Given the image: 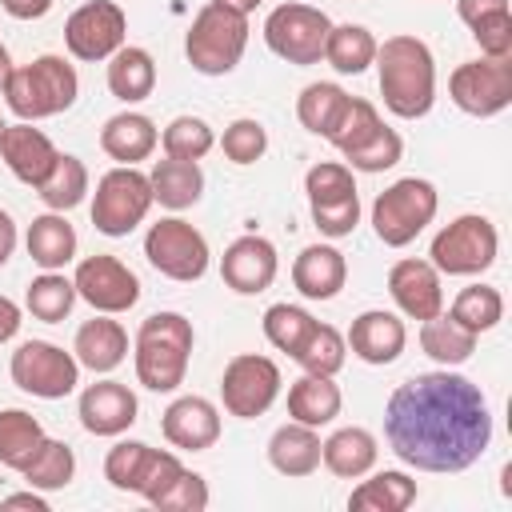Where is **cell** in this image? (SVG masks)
I'll list each match as a JSON object with an SVG mask.
<instances>
[{"mask_svg":"<svg viewBox=\"0 0 512 512\" xmlns=\"http://www.w3.org/2000/svg\"><path fill=\"white\" fill-rule=\"evenodd\" d=\"M472 36H476V44H480L484 56H492V60L512 56V12L504 8V12H492V16L476 20L472 24Z\"/></svg>","mask_w":512,"mask_h":512,"instance_id":"cell-49","label":"cell"},{"mask_svg":"<svg viewBox=\"0 0 512 512\" xmlns=\"http://www.w3.org/2000/svg\"><path fill=\"white\" fill-rule=\"evenodd\" d=\"M404 340H408L404 320L396 312H384V308L360 312L352 320V328H348V348L364 364H392L404 352Z\"/></svg>","mask_w":512,"mask_h":512,"instance_id":"cell-22","label":"cell"},{"mask_svg":"<svg viewBox=\"0 0 512 512\" xmlns=\"http://www.w3.org/2000/svg\"><path fill=\"white\" fill-rule=\"evenodd\" d=\"M340 388L332 384V376H316V372H304L300 380H292L288 388V416L296 424H308V428H324L340 416Z\"/></svg>","mask_w":512,"mask_h":512,"instance_id":"cell-29","label":"cell"},{"mask_svg":"<svg viewBox=\"0 0 512 512\" xmlns=\"http://www.w3.org/2000/svg\"><path fill=\"white\" fill-rule=\"evenodd\" d=\"M268 464L280 476H312L320 468V436L308 424H280L268 440Z\"/></svg>","mask_w":512,"mask_h":512,"instance_id":"cell-27","label":"cell"},{"mask_svg":"<svg viewBox=\"0 0 512 512\" xmlns=\"http://www.w3.org/2000/svg\"><path fill=\"white\" fill-rule=\"evenodd\" d=\"M344 104H348V92H344L340 84L316 80V84H308V88L296 96V116H300V124H304L308 132L328 136V132H332V124L340 120Z\"/></svg>","mask_w":512,"mask_h":512,"instance_id":"cell-38","label":"cell"},{"mask_svg":"<svg viewBox=\"0 0 512 512\" xmlns=\"http://www.w3.org/2000/svg\"><path fill=\"white\" fill-rule=\"evenodd\" d=\"M312 328H316V320L304 308H296V304H272L264 312V336H268V344L280 348V352H288V356L300 352V344L308 340Z\"/></svg>","mask_w":512,"mask_h":512,"instance_id":"cell-44","label":"cell"},{"mask_svg":"<svg viewBox=\"0 0 512 512\" xmlns=\"http://www.w3.org/2000/svg\"><path fill=\"white\" fill-rule=\"evenodd\" d=\"M72 304H76V284L68 276H60V272L36 276L28 284V292H24V308L44 324H60L72 312Z\"/></svg>","mask_w":512,"mask_h":512,"instance_id":"cell-39","label":"cell"},{"mask_svg":"<svg viewBox=\"0 0 512 512\" xmlns=\"http://www.w3.org/2000/svg\"><path fill=\"white\" fill-rule=\"evenodd\" d=\"M328 32H332L328 12L312 8V4H296V0L272 8L268 20H264V40H268V48H272L280 60L300 64V68L324 60V40H328Z\"/></svg>","mask_w":512,"mask_h":512,"instance_id":"cell-9","label":"cell"},{"mask_svg":"<svg viewBox=\"0 0 512 512\" xmlns=\"http://www.w3.org/2000/svg\"><path fill=\"white\" fill-rule=\"evenodd\" d=\"M72 284H76V296L80 300H88L96 312H108V316H120V312H128L136 300H140V280H136V272L124 264V260H116V256H84L80 264H76V276H72Z\"/></svg>","mask_w":512,"mask_h":512,"instance_id":"cell-16","label":"cell"},{"mask_svg":"<svg viewBox=\"0 0 512 512\" xmlns=\"http://www.w3.org/2000/svg\"><path fill=\"white\" fill-rule=\"evenodd\" d=\"M400 156H404V140L388 124H380L364 144H356L352 152H344L348 168H356V172H384V168L400 164Z\"/></svg>","mask_w":512,"mask_h":512,"instance_id":"cell-46","label":"cell"},{"mask_svg":"<svg viewBox=\"0 0 512 512\" xmlns=\"http://www.w3.org/2000/svg\"><path fill=\"white\" fill-rule=\"evenodd\" d=\"M388 292L408 320H432L436 312H444V288L432 260H416V256L396 260L388 268Z\"/></svg>","mask_w":512,"mask_h":512,"instance_id":"cell-17","label":"cell"},{"mask_svg":"<svg viewBox=\"0 0 512 512\" xmlns=\"http://www.w3.org/2000/svg\"><path fill=\"white\" fill-rule=\"evenodd\" d=\"M128 36V16L112 0H88L64 20V44L76 60H108L116 48H124Z\"/></svg>","mask_w":512,"mask_h":512,"instance_id":"cell-15","label":"cell"},{"mask_svg":"<svg viewBox=\"0 0 512 512\" xmlns=\"http://www.w3.org/2000/svg\"><path fill=\"white\" fill-rule=\"evenodd\" d=\"M448 96L460 112L468 116H496L512 104V56H480V60H464L452 76H448Z\"/></svg>","mask_w":512,"mask_h":512,"instance_id":"cell-13","label":"cell"},{"mask_svg":"<svg viewBox=\"0 0 512 512\" xmlns=\"http://www.w3.org/2000/svg\"><path fill=\"white\" fill-rule=\"evenodd\" d=\"M12 384L40 400H60L80 384V360L52 340H24L12 352Z\"/></svg>","mask_w":512,"mask_h":512,"instance_id":"cell-11","label":"cell"},{"mask_svg":"<svg viewBox=\"0 0 512 512\" xmlns=\"http://www.w3.org/2000/svg\"><path fill=\"white\" fill-rule=\"evenodd\" d=\"M0 4H4V12L16 16V20H40V16L52 12V0H0Z\"/></svg>","mask_w":512,"mask_h":512,"instance_id":"cell-52","label":"cell"},{"mask_svg":"<svg viewBox=\"0 0 512 512\" xmlns=\"http://www.w3.org/2000/svg\"><path fill=\"white\" fill-rule=\"evenodd\" d=\"M16 252V220L0 208V268L8 264V256Z\"/></svg>","mask_w":512,"mask_h":512,"instance_id":"cell-54","label":"cell"},{"mask_svg":"<svg viewBox=\"0 0 512 512\" xmlns=\"http://www.w3.org/2000/svg\"><path fill=\"white\" fill-rule=\"evenodd\" d=\"M376 456H380L376 436H372L368 428H356V424H352V428H336V432L320 444V464H324L332 476H340V480H356V476L372 472Z\"/></svg>","mask_w":512,"mask_h":512,"instance_id":"cell-26","label":"cell"},{"mask_svg":"<svg viewBox=\"0 0 512 512\" xmlns=\"http://www.w3.org/2000/svg\"><path fill=\"white\" fill-rule=\"evenodd\" d=\"M344 356H348V340L332 328V324H320L308 332V340L300 344V352L292 356L304 372H316V376H336L344 368Z\"/></svg>","mask_w":512,"mask_h":512,"instance_id":"cell-41","label":"cell"},{"mask_svg":"<svg viewBox=\"0 0 512 512\" xmlns=\"http://www.w3.org/2000/svg\"><path fill=\"white\" fill-rule=\"evenodd\" d=\"M16 332H20V308L8 296H0V344L12 340Z\"/></svg>","mask_w":512,"mask_h":512,"instance_id":"cell-53","label":"cell"},{"mask_svg":"<svg viewBox=\"0 0 512 512\" xmlns=\"http://www.w3.org/2000/svg\"><path fill=\"white\" fill-rule=\"evenodd\" d=\"M324 60L340 76H360L376 60V36L364 24H332L324 40Z\"/></svg>","mask_w":512,"mask_h":512,"instance_id":"cell-35","label":"cell"},{"mask_svg":"<svg viewBox=\"0 0 512 512\" xmlns=\"http://www.w3.org/2000/svg\"><path fill=\"white\" fill-rule=\"evenodd\" d=\"M0 92H4V104L20 120H48V116H60L76 104L80 76L64 56L48 52V56H36V60L12 68Z\"/></svg>","mask_w":512,"mask_h":512,"instance_id":"cell-4","label":"cell"},{"mask_svg":"<svg viewBox=\"0 0 512 512\" xmlns=\"http://www.w3.org/2000/svg\"><path fill=\"white\" fill-rule=\"evenodd\" d=\"M380 124H384V120H380V112H376V104H372V100L348 96V104H344L340 120L332 124V132H328L324 140H328L332 148H340V152H352V148H356V144H364Z\"/></svg>","mask_w":512,"mask_h":512,"instance_id":"cell-43","label":"cell"},{"mask_svg":"<svg viewBox=\"0 0 512 512\" xmlns=\"http://www.w3.org/2000/svg\"><path fill=\"white\" fill-rule=\"evenodd\" d=\"M144 256L160 276L180 280V284H192L208 272V240L180 216H164L148 228Z\"/></svg>","mask_w":512,"mask_h":512,"instance_id":"cell-12","label":"cell"},{"mask_svg":"<svg viewBox=\"0 0 512 512\" xmlns=\"http://www.w3.org/2000/svg\"><path fill=\"white\" fill-rule=\"evenodd\" d=\"M24 244H28L32 264H40L44 272H56L76 256V228L64 220V212H44L28 224Z\"/></svg>","mask_w":512,"mask_h":512,"instance_id":"cell-31","label":"cell"},{"mask_svg":"<svg viewBox=\"0 0 512 512\" xmlns=\"http://www.w3.org/2000/svg\"><path fill=\"white\" fill-rule=\"evenodd\" d=\"M148 184H152V200H156L160 208L180 212V208H192V204L200 200V192H204V172H200L196 160L164 156V160L152 164Z\"/></svg>","mask_w":512,"mask_h":512,"instance_id":"cell-28","label":"cell"},{"mask_svg":"<svg viewBox=\"0 0 512 512\" xmlns=\"http://www.w3.org/2000/svg\"><path fill=\"white\" fill-rule=\"evenodd\" d=\"M72 356H76L80 368H88V372H112V368H120L124 356H128V332H124V324L112 320L108 312L84 320V324L76 328Z\"/></svg>","mask_w":512,"mask_h":512,"instance_id":"cell-24","label":"cell"},{"mask_svg":"<svg viewBox=\"0 0 512 512\" xmlns=\"http://www.w3.org/2000/svg\"><path fill=\"white\" fill-rule=\"evenodd\" d=\"M408 504H416V480L396 468H384L372 480H360L348 496V508L356 512H404Z\"/></svg>","mask_w":512,"mask_h":512,"instance_id":"cell-32","label":"cell"},{"mask_svg":"<svg viewBox=\"0 0 512 512\" xmlns=\"http://www.w3.org/2000/svg\"><path fill=\"white\" fill-rule=\"evenodd\" d=\"M8 72H12V56H8V48H4V40H0V88H4Z\"/></svg>","mask_w":512,"mask_h":512,"instance_id":"cell-56","label":"cell"},{"mask_svg":"<svg viewBox=\"0 0 512 512\" xmlns=\"http://www.w3.org/2000/svg\"><path fill=\"white\" fill-rule=\"evenodd\" d=\"M220 4H228V8H236V12H244V16H248V12L260 4V0H220Z\"/></svg>","mask_w":512,"mask_h":512,"instance_id":"cell-57","label":"cell"},{"mask_svg":"<svg viewBox=\"0 0 512 512\" xmlns=\"http://www.w3.org/2000/svg\"><path fill=\"white\" fill-rule=\"evenodd\" d=\"M476 332H468L464 324H456L448 312H436L432 320H420V348L436 360V364H444V368H452V364H464L472 352H476Z\"/></svg>","mask_w":512,"mask_h":512,"instance_id":"cell-33","label":"cell"},{"mask_svg":"<svg viewBox=\"0 0 512 512\" xmlns=\"http://www.w3.org/2000/svg\"><path fill=\"white\" fill-rule=\"evenodd\" d=\"M160 144H164V156H176V160H204L216 144V132L208 120L200 116H176L164 132H160Z\"/></svg>","mask_w":512,"mask_h":512,"instance_id":"cell-42","label":"cell"},{"mask_svg":"<svg viewBox=\"0 0 512 512\" xmlns=\"http://www.w3.org/2000/svg\"><path fill=\"white\" fill-rule=\"evenodd\" d=\"M44 444V428L32 412L24 408H4L0 412V464L12 472H24L28 460L40 452Z\"/></svg>","mask_w":512,"mask_h":512,"instance_id":"cell-34","label":"cell"},{"mask_svg":"<svg viewBox=\"0 0 512 512\" xmlns=\"http://www.w3.org/2000/svg\"><path fill=\"white\" fill-rule=\"evenodd\" d=\"M276 268H280L276 248H272V240H264V236H240V240H232V244L224 248V256H220V276H224V284H228L232 292H240V296L264 292V288L276 280Z\"/></svg>","mask_w":512,"mask_h":512,"instance_id":"cell-20","label":"cell"},{"mask_svg":"<svg viewBox=\"0 0 512 512\" xmlns=\"http://www.w3.org/2000/svg\"><path fill=\"white\" fill-rule=\"evenodd\" d=\"M304 192L312 204V220L324 236L340 240L360 224V196L348 164H336V160L312 164L304 176Z\"/></svg>","mask_w":512,"mask_h":512,"instance_id":"cell-10","label":"cell"},{"mask_svg":"<svg viewBox=\"0 0 512 512\" xmlns=\"http://www.w3.org/2000/svg\"><path fill=\"white\" fill-rule=\"evenodd\" d=\"M196 332L192 320L180 312H152L136 328V380L148 392H176L188 372Z\"/></svg>","mask_w":512,"mask_h":512,"instance_id":"cell-3","label":"cell"},{"mask_svg":"<svg viewBox=\"0 0 512 512\" xmlns=\"http://www.w3.org/2000/svg\"><path fill=\"white\" fill-rule=\"evenodd\" d=\"M156 88V60L148 48H136V44H124L108 56V92L124 104H136V100H148Z\"/></svg>","mask_w":512,"mask_h":512,"instance_id":"cell-30","label":"cell"},{"mask_svg":"<svg viewBox=\"0 0 512 512\" xmlns=\"http://www.w3.org/2000/svg\"><path fill=\"white\" fill-rule=\"evenodd\" d=\"M36 196L48 204V212H68V208H76V204L88 196V168H84V160L60 152L52 176L36 188Z\"/></svg>","mask_w":512,"mask_h":512,"instance_id":"cell-37","label":"cell"},{"mask_svg":"<svg viewBox=\"0 0 512 512\" xmlns=\"http://www.w3.org/2000/svg\"><path fill=\"white\" fill-rule=\"evenodd\" d=\"M508 8V0H456V12H460V20L472 28L476 20H484V16H492V12H504Z\"/></svg>","mask_w":512,"mask_h":512,"instance_id":"cell-51","label":"cell"},{"mask_svg":"<svg viewBox=\"0 0 512 512\" xmlns=\"http://www.w3.org/2000/svg\"><path fill=\"white\" fill-rule=\"evenodd\" d=\"M180 468H184V464H180L172 452H160V448H152V460H148V468H144V480H140V488H136V492H140V496L152 504V500H156V496H160V492H164V488H168V484L180 476Z\"/></svg>","mask_w":512,"mask_h":512,"instance_id":"cell-50","label":"cell"},{"mask_svg":"<svg viewBox=\"0 0 512 512\" xmlns=\"http://www.w3.org/2000/svg\"><path fill=\"white\" fill-rule=\"evenodd\" d=\"M160 132L144 112H116L104 128H100V148L116 160V164H140L156 152Z\"/></svg>","mask_w":512,"mask_h":512,"instance_id":"cell-25","label":"cell"},{"mask_svg":"<svg viewBox=\"0 0 512 512\" xmlns=\"http://www.w3.org/2000/svg\"><path fill=\"white\" fill-rule=\"evenodd\" d=\"M136 412H140L136 392L128 384H120V380L88 384L80 392V408H76L84 432H92V436H120V432H128L136 424Z\"/></svg>","mask_w":512,"mask_h":512,"instance_id":"cell-19","label":"cell"},{"mask_svg":"<svg viewBox=\"0 0 512 512\" xmlns=\"http://www.w3.org/2000/svg\"><path fill=\"white\" fill-rule=\"evenodd\" d=\"M388 448L420 472H464L492 440V412L480 392L460 372H420L396 384L384 408Z\"/></svg>","mask_w":512,"mask_h":512,"instance_id":"cell-1","label":"cell"},{"mask_svg":"<svg viewBox=\"0 0 512 512\" xmlns=\"http://www.w3.org/2000/svg\"><path fill=\"white\" fill-rule=\"evenodd\" d=\"M244 48H248V16L220 0H208L192 16V28L184 36V56L204 76H228L240 64Z\"/></svg>","mask_w":512,"mask_h":512,"instance_id":"cell-5","label":"cell"},{"mask_svg":"<svg viewBox=\"0 0 512 512\" xmlns=\"http://www.w3.org/2000/svg\"><path fill=\"white\" fill-rule=\"evenodd\" d=\"M164 440L172 448H184V452H204L220 440V412L212 400L204 396H180L164 408Z\"/></svg>","mask_w":512,"mask_h":512,"instance_id":"cell-21","label":"cell"},{"mask_svg":"<svg viewBox=\"0 0 512 512\" xmlns=\"http://www.w3.org/2000/svg\"><path fill=\"white\" fill-rule=\"evenodd\" d=\"M4 508H32V512H48V500L36 496V492H16V496H4Z\"/></svg>","mask_w":512,"mask_h":512,"instance_id":"cell-55","label":"cell"},{"mask_svg":"<svg viewBox=\"0 0 512 512\" xmlns=\"http://www.w3.org/2000/svg\"><path fill=\"white\" fill-rule=\"evenodd\" d=\"M0 156L12 168V176L20 184H28V188H40L52 176L56 160H60L56 144L40 128H32V120L4 124V132H0Z\"/></svg>","mask_w":512,"mask_h":512,"instance_id":"cell-18","label":"cell"},{"mask_svg":"<svg viewBox=\"0 0 512 512\" xmlns=\"http://www.w3.org/2000/svg\"><path fill=\"white\" fill-rule=\"evenodd\" d=\"M148 460H152V448H148L144 440H120V444H112L108 456H104V476H108L112 488L136 492L140 480H144Z\"/></svg>","mask_w":512,"mask_h":512,"instance_id":"cell-45","label":"cell"},{"mask_svg":"<svg viewBox=\"0 0 512 512\" xmlns=\"http://www.w3.org/2000/svg\"><path fill=\"white\" fill-rule=\"evenodd\" d=\"M276 396H280V368L268 356L240 352V356H232L224 364L220 400H224V412L228 416L256 420V416H264L272 408Z\"/></svg>","mask_w":512,"mask_h":512,"instance_id":"cell-14","label":"cell"},{"mask_svg":"<svg viewBox=\"0 0 512 512\" xmlns=\"http://www.w3.org/2000/svg\"><path fill=\"white\" fill-rule=\"evenodd\" d=\"M436 208H440V196H436L432 180L404 176V180L388 184L376 196V204H372V228H376V236L388 248H404V244H412L432 224Z\"/></svg>","mask_w":512,"mask_h":512,"instance_id":"cell-6","label":"cell"},{"mask_svg":"<svg viewBox=\"0 0 512 512\" xmlns=\"http://www.w3.org/2000/svg\"><path fill=\"white\" fill-rule=\"evenodd\" d=\"M220 148H224V156H228L232 164H256V160L264 156V148H268V132H264L260 120L240 116V120H232V124L224 128Z\"/></svg>","mask_w":512,"mask_h":512,"instance_id":"cell-47","label":"cell"},{"mask_svg":"<svg viewBox=\"0 0 512 512\" xmlns=\"http://www.w3.org/2000/svg\"><path fill=\"white\" fill-rule=\"evenodd\" d=\"M496 248H500L496 224L480 212H468L432 236L428 256H432V268L444 276H480L496 264Z\"/></svg>","mask_w":512,"mask_h":512,"instance_id":"cell-7","label":"cell"},{"mask_svg":"<svg viewBox=\"0 0 512 512\" xmlns=\"http://www.w3.org/2000/svg\"><path fill=\"white\" fill-rule=\"evenodd\" d=\"M376 72H380V96L384 108L400 120H416L436 100V60L432 48L420 36H388L376 44Z\"/></svg>","mask_w":512,"mask_h":512,"instance_id":"cell-2","label":"cell"},{"mask_svg":"<svg viewBox=\"0 0 512 512\" xmlns=\"http://www.w3.org/2000/svg\"><path fill=\"white\" fill-rule=\"evenodd\" d=\"M448 316H452L456 324H464L468 332H476V336H480V332H492V328L504 320V296H500L492 284H468V288L456 292Z\"/></svg>","mask_w":512,"mask_h":512,"instance_id":"cell-36","label":"cell"},{"mask_svg":"<svg viewBox=\"0 0 512 512\" xmlns=\"http://www.w3.org/2000/svg\"><path fill=\"white\" fill-rule=\"evenodd\" d=\"M348 280V260L332 244H308L292 260V284L308 300H332Z\"/></svg>","mask_w":512,"mask_h":512,"instance_id":"cell-23","label":"cell"},{"mask_svg":"<svg viewBox=\"0 0 512 512\" xmlns=\"http://www.w3.org/2000/svg\"><path fill=\"white\" fill-rule=\"evenodd\" d=\"M152 184L136 164H116L96 180L92 196V224L104 236H128L136 224H144L152 208Z\"/></svg>","mask_w":512,"mask_h":512,"instance_id":"cell-8","label":"cell"},{"mask_svg":"<svg viewBox=\"0 0 512 512\" xmlns=\"http://www.w3.org/2000/svg\"><path fill=\"white\" fill-rule=\"evenodd\" d=\"M28 480V488H40V492H52V488H68L72 476H76V456L64 440H48L40 444V452L28 460V468L20 472Z\"/></svg>","mask_w":512,"mask_h":512,"instance_id":"cell-40","label":"cell"},{"mask_svg":"<svg viewBox=\"0 0 512 512\" xmlns=\"http://www.w3.org/2000/svg\"><path fill=\"white\" fill-rule=\"evenodd\" d=\"M152 504H156V508H176V512H204V508H208V484H204V476L180 468V476H176Z\"/></svg>","mask_w":512,"mask_h":512,"instance_id":"cell-48","label":"cell"},{"mask_svg":"<svg viewBox=\"0 0 512 512\" xmlns=\"http://www.w3.org/2000/svg\"><path fill=\"white\" fill-rule=\"evenodd\" d=\"M0 132H4V120H0Z\"/></svg>","mask_w":512,"mask_h":512,"instance_id":"cell-58","label":"cell"}]
</instances>
